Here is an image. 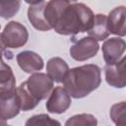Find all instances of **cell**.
I'll list each match as a JSON object with an SVG mask.
<instances>
[{"label": "cell", "instance_id": "7", "mask_svg": "<svg viewBox=\"0 0 126 126\" xmlns=\"http://www.w3.org/2000/svg\"><path fill=\"white\" fill-rule=\"evenodd\" d=\"M71 105V95L63 87H56L46 101V109L50 113H64Z\"/></svg>", "mask_w": 126, "mask_h": 126}, {"label": "cell", "instance_id": "13", "mask_svg": "<svg viewBox=\"0 0 126 126\" xmlns=\"http://www.w3.org/2000/svg\"><path fill=\"white\" fill-rule=\"evenodd\" d=\"M47 75L52 79L53 82L61 83L65 79L69 72V66L65 60L60 57H53L47 61L46 64Z\"/></svg>", "mask_w": 126, "mask_h": 126}, {"label": "cell", "instance_id": "12", "mask_svg": "<svg viewBox=\"0 0 126 126\" xmlns=\"http://www.w3.org/2000/svg\"><path fill=\"white\" fill-rule=\"evenodd\" d=\"M17 63L26 73H33L43 68V59L36 52L31 50L20 52L17 55Z\"/></svg>", "mask_w": 126, "mask_h": 126}, {"label": "cell", "instance_id": "10", "mask_svg": "<svg viewBox=\"0 0 126 126\" xmlns=\"http://www.w3.org/2000/svg\"><path fill=\"white\" fill-rule=\"evenodd\" d=\"M107 24L110 33L126 35V7L118 6L111 10L107 16Z\"/></svg>", "mask_w": 126, "mask_h": 126}, {"label": "cell", "instance_id": "11", "mask_svg": "<svg viewBox=\"0 0 126 126\" xmlns=\"http://www.w3.org/2000/svg\"><path fill=\"white\" fill-rule=\"evenodd\" d=\"M0 102H1L2 121H6V120L14 118L15 116L19 114L20 110H22L21 101L17 94V89L14 93L10 94L0 95Z\"/></svg>", "mask_w": 126, "mask_h": 126}, {"label": "cell", "instance_id": "15", "mask_svg": "<svg viewBox=\"0 0 126 126\" xmlns=\"http://www.w3.org/2000/svg\"><path fill=\"white\" fill-rule=\"evenodd\" d=\"M88 33L89 36L96 40H104L110 33L107 24V16H105L104 14L94 15L93 26Z\"/></svg>", "mask_w": 126, "mask_h": 126}, {"label": "cell", "instance_id": "9", "mask_svg": "<svg viewBox=\"0 0 126 126\" xmlns=\"http://www.w3.org/2000/svg\"><path fill=\"white\" fill-rule=\"evenodd\" d=\"M126 49V41L120 37H110L102 44V53L106 65L116 63Z\"/></svg>", "mask_w": 126, "mask_h": 126}, {"label": "cell", "instance_id": "14", "mask_svg": "<svg viewBox=\"0 0 126 126\" xmlns=\"http://www.w3.org/2000/svg\"><path fill=\"white\" fill-rule=\"evenodd\" d=\"M16 80L12 68L3 60L0 71V95L10 94L16 91Z\"/></svg>", "mask_w": 126, "mask_h": 126}, {"label": "cell", "instance_id": "17", "mask_svg": "<svg viewBox=\"0 0 126 126\" xmlns=\"http://www.w3.org/2000/svg\"><path fill=\"white\" fill-rule=\"evenodd\" d=\"M65 126H97V120L93 114L81 113L68 118Z\"/></svg>", "mask_w": 126, "mask_h": 126}, {"label": "cell", "instance_id": "1", "mask_svg": "<svg viewBox=\"0 0 126 126\" xmlns=\"http://www.w3.org/2000/svg\"><path fill=\"white\" fill-rule=\"evenodd\" d=\"M44 15L50 27L62 35L89 32L94 18L93 11L84 3L60 0L47 2Z\"/></svg>", "mask_w": 126, "mask_h": 126}, {"label": "cell", "instance_id": "2", "mask_svg": "<svg viewBox=\"0 0 126 126\" xmlns=\"http://www.w3.org/2000/svg\"><path fill=\"white\" fill-rule=\"evenodd\" d=\"M100 73V68L94 64L72 68L63 80L64 88L74 98L85 97L99 87Z\"/></svg>", "mask_w": 126, "mask_h": 126}, {"label": "cell", "instance_id": "19", "mask_svg": "<svg viewBox=\"0 0 126 126\" xmlns=\"http://www.w3.org/2000/svg\"><path fill=\"white\" fill-rule=\"evenodd\" d=\"M25 126H61V124L47 114H36L30 117Z\"/></svg>", "mask_w": 126, "mask_h": 126}, {"label": "cell", "instance_id": "21", "mask_svg": "<svg viewBox=\"0 0 126 126\" xmlns=\"http://www.w3.org/2000/svg\"><path fill=\"white\" fill-rule=\"evenodd\" d=\"M2 126H11V125H8L5 123V121H2Z\"/></svg>", "mask_w": 126, "mask_h": 126}, {"label": "cell", "instance_id": "3", "mask_svg": "<svg viewBox=\"0 0 126 126\" xmlns=\"http://www.w3.org/2000/svg\"><path fill=\"white\" fill-rule=\"evenodd\" d=\"M29 38L27 28L19 22H9L1 32V44L4 48H19L24 46Z\"/></svg>", "mask_w": 126, "mask_h": 126}, {"label": "cell", "instance_id": "16", "mask_svg": "<svg viewBox=\"0 0 126 126\" xmlns=\"http://www.w3.org/2000/svg\"><path fill=\"white\" fill-rule=\"evenodd\" d=\"M109 115L116 126H126V101H120L111 106Z\"/></svg>", "mask_w": 126, "mask_h": 126}, {"label": "cell", "instance_id": "4", "mask_svg": "<svg viewBox=\"0 0 126 126\" xmlns=\"http://www.w3.org/2000/svg\"><path fill=\"white\" fill-rule=\"evenodd\" d=\"M24 84L29 94L37 102L46 98L49 93L53 91L52 79L47 74L40 72L32 74Z\"/></svg>", "mask_w": 126, "mask_h": 126}, {"label": "cell", "instance_id": "8", "mask_svg": "<svg viewBox=\"0 0 126 126\" xmlns=\"http://www.w3.org/2000/svg\"><path fill=\"white\" fill-rule=\"evenodd\" d=\"M30 7L28 9V19L32 27L38 31H49L52 28L47 23L44 15L45 7L47 2L45 1H35V2H28Z\"/></svg>", "mask_w": 126, "mask_h": 126}, {"label": "cell", "instance_id": "20", "mask_svg": "<svg viewBox=\"0 0 126 126\" xmlns=\"http://www.w3.org/2000/svg\"><path fill=\"white\" fill-rule=\"evenodd\" d=\"M21 2L14 1V2H2L0 4V14L3 19H9L13 17L20 9Z\"/></svg>", "mask_w": 126, "mask_h": 126}, {"label": "cell", "instance_id": "6", "mask_svg": "<svg viewBox=\"0 0 126 126\" xmlns=\"http://www.w3.org/2000/svg\"><path fill=\"white\" fill-rule=\"evenodd\" d=\"M104 75L106 83L117 89L126 87V55L111 65H105Z\"/></svg>", "mask_w": 126, "mask_h": 126}, {"label": "cell", "instance_id": "18", "mask_svg": "<svg viewBox=\"0 0 126 126\" xmlns=\"http://www.w3.org/2000/svg\"><path fill=\"white\" fill-rule=\"evenodd\" d=\"M17 94H18L20 101H21V108H22V110H24V111L31 110V109L34 108L38 104V102L34 98H32V96L27 91L24 82L17 88Z\"/></svg>", "mask_w": 126, "mask_h": 126}, {"label": "cell", "instance_id": "5", "mask_svg": "<svg viewBox=\"0 0 126 126\" xmlns=\"http://www.w3.org/2000/svg\"><path fill=\"white\" fill-rule=\"evenodd\" d=\"M99 45L96 39L91 36L82 37L74 41L70 47V55L76 61H86L96 55Z\"/></svg>", "mask_w": 126, "mask_h": 126}]
</instances>
